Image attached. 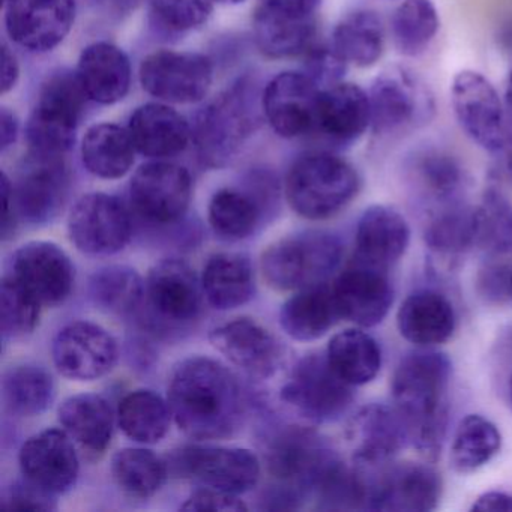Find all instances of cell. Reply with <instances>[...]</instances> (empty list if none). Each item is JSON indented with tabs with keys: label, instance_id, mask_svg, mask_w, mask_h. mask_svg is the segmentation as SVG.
<instances>
[{
	"label": "cell",
	"instance_id": "25",
	"mask_svg": "<svg viewBox=\"0 0 512 512\" xmlns=\"http://www.w3.org/2000/svg\"><path fill=\"white\" fill-rule=\"evenodd\" d=\"M406 173L416 196L430 211L463 202L469 184L457 157L437 146L416 149L406 161Z\"/></svg>",
	"mask_w": 512,
	"mask_h": 512
},
{
	"label": "cell",
	"instance_id": "33",
	"mask_svg": "<svg viewBox=\"0 0 512 512\" xmlns=\"http://www.w3.org/2000/svg\"><path fill=\"white\" fill-rule=\"evenodd\" d=\"M338 320L331 286L325 283L298 290L284 302L280 313L281 326L296 341L319 340Z\"/></svg>",
	"mask_w": 512,
	"mask_h": 512
},
{
	"label": "cell",
	"instance_id": "11",
	"mask_svg": "<svg viewBox=\"0 0 512 512\" xmlns=\"http://www.w3.org/2000/svg\"><path fill=\"white\" fill-rule=\"evenodd\" d=\"M202 295V283L187 263L163 260L146 278L143 305L155 328L184 329L199 319Z\"/></svg>",
	"mask_w": 512,
	"mask_h": 512
},
{
	"label": "cell",
	"instance_id": "34",
	"mask_svg": "<svg viewBox=\"0 0 512 512\" xmlns=\"http://www.w3.org/2000/svg\"><path fill=\"white\" fill-rule=\"evenodd\" d=\"M59 421L86 451L101 454L109 448L115 430V415L106 398L80 394L67 398L59 407Z\"/></svg>",
	"mask_w": 512,
	"mask_h": 512
},
{
	"label": "cell",
	"instance_id": "57",
	"mask_svg": "<svg viewBox=\"0 0 512 512\" xmlns=\"http://www.w3.org/2000/svg\"><path fill=\"white\" fill-rule=\"evenodd\" d=\"M0 134H2V140H0L2 151L11 148L19 137V121L8 109H2V115H0Z\"/></svg>",
	"mask_w": 512,
	"mask_h": 512
},
{
	"label": "cell",
	"instance_id": "4",
	"mask_svg": "<svg viewBox=\"0 0 512 512\" xmlns=\"http://www.w3.org/2000/svg\"><path fill=\"white\" fill-rule=\"evenodd\" d=\"M371 130L383 140H397L427 127L436 115L433 92L424 79L407 67L386 68L370 92Z\"/></svg>",
	"mask_w": 512,
	"mask_h": 512
},
{
	"label": "cell",
	"instance_id": "37",
	"mask_svg": "<svg viewBox=\"0 0 512 512\" xmlns=\"http://www.w3.org/2000/svg\"><path fill=\"white\" fill-rule=\"evenodd\" d=\"M331 46L347 62L359 68H370L385 52V26L379 14L358 10L347 14L332 32Z\"/></svg>",
	"mask_w": 512,
	"mask_h": 512
},
{
	"label": "cell",
	"instance_id": "41",
	"mask_svg": "<svg viewBox=\"0 0 512 512\" xmlns=\"http://www.w3.org/2000/svg\"><path fill=\"white\" fill-rule=\"evenodd\" d=\"M502 448L499 428L481 415H467L461 419L452 439V469L458 473H473L490 463Z\"/></svg>",
	"mask_w": 512,
	"mask_h": 512
},
{
	"label": "cell",
	"instance_id": "32",
	"mask_svg": "<svg viewBox=\"0 0 512 512\" xmlns=\"http://www.w3.org/2000/svg\"><path fill=\"white\" fill-rule=\"evenodd\" d=\"M76 74L89 100L103 106L119 103L130 91V59L115 44L101 41L86 47Z\"/></svg>",
	"mask_w": 512,
	"mask_h": 512
},
{
	"label": "cell",
	"instance_id": "20",
	"mask_svg": "<svg viewBox=\"0 0 512 512\" xmlns=\"http://www.w3.org/2000/svg\"><path fill=\"white\" fill-rule=\"evenodd\" d=\"M20 469L26 481L46 493H68L79 478L80 461L65 430L50 428L26 440L20 449Z\"/></svg>",
	"mask_w": 512,
	"mask_h": 512
},
{
	"label": "cell",
	"instance_id": "9",
	"mask_svg": "<svg viewBox=\"0 0 512 512\" xmlns=\"http://www.w3.org/2000/svg\"><path fill=\"white\" fill-rule=\"evenodd\" d=\"M257 106L250 85L239 82L197 115L193 140L203 163L221 167L241 151L256 130Z\"/></svg>",
	"mask_w": 512,
	"mask_h": 512
},
{
	"label": "cell",
	"instance_id": "1",
	"mask_svg": "<svg viewBox=\"0 0 512 512\" xmlns=\"http://www.w3.org/2000/svg\"><path fill=\"white\" fill-rule=\"evenodd\" d=\"M169 406L178 427L191 439L233 436L247 412V398L235 374L215 359L188 358L173 371Z\"/></svg>",
	"mask_w": 512,
	"mask_h": 512
},
{
	"label": "cell",
	"instance_id": "48",
	"mask_svg": "<svg viewBox=\"0 0 512 512\" xmlns=\"http://www.w3.org/2000/svg\"><path fill=\"white\" fill-rule=\"evenodd\" d=\"M43 305L16 280L5 277L0 290V320L5 338L23 337L37 328Z\"/></svg>",
	"mask_w": 512,
	"mask_h": 512
},
{
	"label": "cell",
	"instance_id": "29",
	"mask_svg": "<svg viewBox=\"0 0 512 512\" xmlns=\"http://www.w3.org/2000/svg\"><path fill=\"white\" fill-rule=\"evenodd\" d=\"M257 47L271 59L305 55L314 46L317 16L259 2L253 16Z\"/></svg>",
	"mask_w": 512,
	"mask_h": 512
},
{
	"label": "cell",
	"instance_id": "31",
	"mask_svg": "<svg viewBox=\"0 0 512 512\" xmlns=\"http://www.w3.org/2000/svg\"><path fill=\"white\" fill-rule=\"evenodd\" d=\"M128 133L136 151L149 158L181 154L193 139L187 119L166 103H149L131 115Z\"/></svg>",
	"mask_w": 512,
	"mask_h": 512
},
{
	"label": "cell",
	"instance_id": "22",
	"mask_svg": "<svg viewBox=\"0 0 512 512\" xmlns=\"http://www.w3.org/2000/svg\"><path fill=\"white\" fill-rule=\"evenodd\" d=\"M11 277L41 305H59L73 292L74 266L53 242H29L14 254Z\"/></svg>",
	"mask_w": 512,
	"mask_h": 512
},
{
	"label": "cell",
	"instance_id": "24",
	"mask_svg": "<svg viewBox=\"0 0 512 512\" xmlns=\"http://www.w3.org/2000/svg\"><path fill=\"white\" fill-rule=\"evenodd\" d=\"M61 158L32 154L31 163L13 187L17 215L28 223H49L64 208L70 176Z\"/></svg>",
	"mask_w": 512,
	"mask_h": 512
},
{
	"label": "cell",
	"instance_id": "6",
	"mask_svg": "<svg viewBox=\"0 0 512 512\" xmlns=\"http://www.w3.org/2000/svg\"><path fill=\"white\" fill-rule=\"evenodd\" d=\"M331 446L313 431L290 428L272 442L268 470L281 488L278 497L287 508L302 502L322 487L326 476L340 463Z\"/></svg>",
	"mask_w": 512,
	"mask_h": 512
},
{
	"label": "cell",
	"instance_id": "2",
	"mask_svg": "<svg viewBox=\"0 0 512 512\" xmlns=\"http://www.w3.org/2000/svg\"><path fill=\"white\" fill-rule=\"evenodd\" d=\"M452 362L445 353L422 349L401 359L392 376V403L406 424L410 446L434 461L449 421Z\"/></svg>",
	"mask_w": 512,
	"mask_h": 512
},
{
	"label": "cell",
	"instance_id": "14",
	"mask_svg": "<svg viewBox=\"0 0 512 512\" xmlns=\"http://www.w3.org/2000/svg\"><path fill=\"white\" fill-rule=\"evenodd\" d=\"M71 242L82 253L109 256L127 247L133 223L127 206L104 193H91L77 200L68 218Z\"/></svg>",
	"mask_w": 512,
	"mask_h": 512
},
{
	"label": "cell",
	"instance_id": "55",
	"mask_svg": "<svg viewBox=\"0 0 512 512\" xmlns=\"http://www.w3.org/2000/svg\"><path fill=\"white\" fill-rule=\"evenodd\" d=\"M2 199H4V221H2V235L8 238L16 226V205L13 200V184L8 176L2 175Z\"/></svg>",
	"mask_w": 512,
	"mask_h": 512
},
{
	"label": "cell",
	"instance_id": "26",
	"mask_svg": "<svg viewBox=\"0 0 512 512\" xmlns=\"http://www.w3.org/2000/svg\"><path fill=\"white\" fill-rule=\"evenodd\" d=\"M353 463H392L409 443L406 424L394 404L371 403L362 407L349 427Z\"/></svg>",
	"mask_w": 512,
	"mask_h": 512
},
{
	"label": "cell",
	"instance_id": "47",
	"mask_svg": "<svg viewBox=\"0 0 512 512\" xmlns=\"http://www.w3.org/2000/svg\"><path fill=\"white\" fill-rule=\"evenodd\" d=\"M259 206L241 191L220 190L209 203V224L220 238L239 241L247 238L259 223Z\"/></svg>",
	"mask_w": 512,
	"mask_h": 512
},
{
	"label": "cell",
	"instance_id": "19",
	"mask_svg": "<svg viewBox=\"0 0 512 512\" xmlns=\"http://www.w3.org/2000/svg\"><path fill=\"white\" fill-rule=\"evenodd\" d=\"M176 466L184 475L196 479L205 487L227 493L242 494L259 482V458L244 448L224 446H193L179 452Z\"/></svg>",
	"mask_w": 512,
	"mask_h": 512
},
{
	"label": "cell",
	"instance_id": "18",
	"mask_svg": "<svg viewBox=\"0 0 512 512\" xmlns=\"http://www.w3.org/2000/svg\"><path fill=\"white\" fill-rule=\"evenodd\" d=\"M53 361L64 377L97 380L113 370L118 361L115 338L92 322H73L62 328L53 341Z\"/></svg>",
	"mask_w": 512,
	"mask_h": 512
},
{
	"label": "cell",
	"instance_id": "13",
	"mask_svg": "<svg viewBox=\"0 0 512 512\" xmlns=\"http://www.w3.org/2000/svg\"><path fill=\"white\" fill-rule=\"evenodd\" d=\"M212 80V62L199 53L160 50L140 65L143 89L161 103H199L208 95Z\"/></svg>",
	"mask_w": 512,
	"mask_h": 512
},
{
	"label": "cell",
	"instance_id": "40",
	"mask_svg": "<svg viewBox=\"0 0 512 512\" xmlns=\"http://www.w3.org/2000/svg\"><path fill=\"white\" fill-rule=\"evenodd\" d=\"M425 244L437 256L458 257L476 247L475 208L454 203L430 211Z\"/></svg>",
	"mask_w": 512,
	"mask_h": 512
},
{
	"label": "cell",
	"instance_id": "51",
	"mask_svg": "<svg viewBox=\"0 0 512 512\" xmlns=\"http://www.w3.org/2000/svg\"><path fill=\"white\" fill-rule=\"evenodd\" d=\"M184 511L241 512L247 511V505L239 499L238 494L227 493L217 488L203 487L194 491L184 505Z\"/></svg>",
	"mask_w": 512,
	"mask_h": 512
},
{
	"label": "cell",
	"instance_id": "46",
	"mask_svg": "<svg viewBox=\"0 0 512 512\" xmlns=\"http://www.w3.org/2000/svg\"><path fill=\"white\" fill-rule=\"evenodd\" d=\"M476 247L493 256L512 250V208L502 191L490 187L475 206Z\"/></svg>",
	"mask_w": 512,
	"mask_h": 512
},
{
	"label": "cell",
	"instance_id": "7",
	"mask_svg": "<svg viewBox=\"0 0 512 512\" xmlns=\"http://www.w3.org/2000/svg\"><path fill=\"white\" fill-rule=\"evenodd\" d=\"M343 254V244L332 233L305 232L281 239L263 253V277L275 290L316 286L337 271Z\"/></svg>",
	"mask_w": 512,
	"mask_h": 512
},
{
	"label": "cell",
	"instance_id": "38",
	"mask_svg": "<svg viewBox=\"0 0 512 512\" xmlns=\"http://www.w3.org/2000/svg\"><path fill=\"white\" fill-rule=\"evenodd\" d=\"M325 355L335 373L352 386L373 382L382 368L379 343L361 329H346L335 334Z\"/></svg>",
	"mask_w": 512,
	"mask_h": 512
},
{
	"label": "cell",
	"instance_id": "61",
	"mask_svg": "<svg viewBox=\"0 0 512 512\" xmlns=\"http://www.w3.org/2000/svg\"><path fill=\"white\" fill-rule=\"evenodd\" d=\"M215 2H220V4L224 5H238L245 2V0H215Z\"/></svg>",
	"mask_w": 512,
	"mask_h": 512
},
{
	"label": "cell",
	"instance_id": "42",
	"mask_svg": "<svg viewBox=\"0 0 512 512\" xmlns=\"http://www.w3.org/2000/svg\"><path fill=\"white\" fill-rule=\"evenodd\" d=\"M439 28V14L431 0H403L392 14V41L398 53L406 58L424 55Z\"/></svg>",
	"mask_w": 512,
	"mask_h": 512
},
{
	"label": "cell",
	"instance_id": "56",
	"mask_svg": "<svg viewBox=\"0 0 512 512\" xmlns=\"http://www.w3.org/2000/svg\"><path fill=\"white\" fill-rule=\"evenodd\" d=\"M20 67L16 55L4 46L2 50V94H8L19 82Z\"/></svg>",
	"mask_w": 512,
	"mask_h": 512
},
{
	"label": "cell",
	"instance_id": "62",
	"mask_svg": "<svg viewBox=\"0 0 512 512\" xmlns=\"http://www.w3.org/2000/svg\"><path fill=\"white\" fill-rule=\"evenodd\" d=\"M509 398H511V404H512V376H511V379H509Z\"/></svg>",
	"mask_w": 512,
	"mask_h": 512
},
{
	"label": "cell",
	"instance_id": "63",
	"mask_svg": "<svg viewBox=\"0 0 512 512\" xmlns=\"http://www.w3.org/2000/svg\"><path fill=\"white\" fill-rule=\"evenodd\" d=\"M511 299H512V272H511Z\"/></svg>",
	"mask_w": 512,
	"mask_h": 512
},
{
	"label": "cell",
	"instance_id": "10",
	"mask_svg": "<svg viewBox=\"0 0 512 512\" xmlns=\"http://www.w3.org/2000/svg\"><path fill=\"white\" fill-rule=\"evenodd\" d=\"M353 388L329 365L326 355L305 356L281 389L284 403L317 424L338 421L352 406Z\"/></svg>",
	"mask_w": 512,
	"mask_h": 512
},
{
	"label": "cell",
	"instance_id": "36",
	"mask_svg": "<svg viewBox=\"0 0 512 512\" xmlns=\"http://www.w3.org/2000/svg\"><path fill=\"white\" fill-rule=\"evenodd\" d=\"M203 295L218 310H233L247 304L254 293L251 263L241 254H215L202 275Z\"/></svg>",
	"mask_w": 512,
	"mask_h": 512
},
{
	"label": "cell",
	"instance_id": "35",
	"mask_svg": "<svg viewBox=\"0 0 512 512\" xmlns=\"http://www.w3.org/2000/svg\"><path fill=\"white\" fill-rule=\"evenodd\" d=\"M136 152L128 128L116 124L94 125L83 137V166L92 175L107 181L127 175Z\"/></svg>",
	"mask_w": 512,
	"mask_h": 512
},
{
	"label": "cell",
	"instance_id": "16",
	"mask_svg": "<svg viewBox=\"0 0 512 512\" xmlns=\"http://www.w3.org/2000/svg\"><path fill=\"white\" fill-rule=\"evenodd\" d=\"M322 88L307 73L286 71L266 86L262 112L275 134L283 139L313 134Z\"/></svg>",
	"mask_w": 512,
	"mask_h": 512
},
{
	"label": "cell",
	"instance_id": "58",
	"mask_svg": "<svg viewBox=\"0 0 512 512\" xmlns=\"http://www.w3.org/2000/svg\"><path fill=\"white\" fill-rule=\"evenodd\" d=\"M259 2L299 11V13L313 14V16H317V11L322 4V0H259Z\"/></svg>",
	"mask_w": 512,
	"mask_h": 512
},
{
	"label": "cell",
	"instance_id": "59",
	"mask_svg": "<svg viewBox=\"0 0 512 512\" xmlns=\"http://www.w3.org/2000/svg\"><path fill=\"white\" fill-rule=\"evenodd\" d=\"M497 155H499L500 160V173L512 184V137L509 139V142L506 143L505 148Z\"/></svg>",
	"mask_w": 512,
	"mask_h": 512
},
{
	"label": "cell",
	"instance_id": "53",
	"mask_svg": "<svg viewBox=\"0 0 512 512\" xmlns=\"http://www.w3.org/2000/svg\"><path fill=\"white\" fill-rule=\"evenodd\" d=\"M512 268L505 265H488L479 271V295L487 302L502 304L511 298Z\"/></svg>",
	"mask_w": 512,
	"mask_h": 512
},
{
	"label": "cell",
	"instance_id": "27",
	"mask_svg": "<svg viewBox=\"0 0 512 512\" xmlns=\"http://www.w3.org/2000/svg\"><path fill=\"white\" fill-rule=\"evenodd\" d=\"M371 128L370 97L353 83L322 89L314 134L338 148L355 145Z\"/></svg>",
	"mask_w": 512,
	"mask_h": 512
},
{
	"label": "cell",
	"instance_id": "43",
	"mask_svg": "<svg viewBox=\"0 0 512 512\" xmlns=\"http://www.w3.org/2000/svg\"><path fill=\"white\" fill-rule=\"evenodd\" d=\"M112 475L128 496L146 499L163 487L167 479V464L149 449L125 448L112 458Z\"/></svg>",
	"mask_w": 512,
	"mask_h": 512
},
{
	"label": "cell",
	"instance_id": "21",
	"mask_svg": "<svg viewBox=\"0 0 512 512\" xmlns=\"http://www.w3.org/2000/svg\"><path fill=\"white\" fill-rule=\"evenodd\" d=\"M331 289L340 319L361 328L382 323L394 304V286L386 271L358 262L341 272Z\"/></svg>",
	"mask_w": 512,
	"mask_h": 512
},
{
	"label": "cell",
	"instance_id": "52",
	"mask_svg": "<svg viewBox=\"0 0 512 512\" xmlns=\"http://www.w3.org/2000/svg\"><path fill=\"white\" fill-rule=\"evenodd\" d=\"M4 508L17 511H50L56 506L53 503V494L46 493L25 479L23 484H16L8 490Z\"/></svg>",
	"mask_w": 512,
	"mask_h": 512
},
{
	"label": "cell",
	"instance_id": "17",
	"mask_svg": "<svg viewBox=\"0 0 512 512\" xmlns=\"http://www.w3.org/2000/svg\"><path fill=\"white\" fill-rule=\"evenodd\" d=\"M76 20V0H5V25L17 46L34 53L58 47Z\"/></svg>",
	"mask_w": 512,
	"mask_h": 512
},
{
	"label": "cell",
	"instance_id": "60",
	"mask_svg": "<svg viewBox=\"0 0 512 512\" xmlns=\"http://www.w3.org/2000/svg\"><path fill=\"white\" fill-rule=\"evenodd\" d=\"M505 107L508 115L511 116L512 119V70L508 76V82H506L505 88Z\"/></svg>",
	"mask_w": 512,
	"mask_h": 512
},
{
	"label": "cell",
	"instance_id": "28",
	"mask_svg": "<svg viewBox=\"0 0 512 512\" xmlns=\"http://www.w3.org/2000/svg\"><path fill=\"white\" fill-rule=\"evenodd\" d=\"M409 244V223L397 209L373 205L359 218L355 235L358 263L388 271L406 254Z\"/></svg>",
	"mask_w": 512,
	"mask_h": 512
},
{
	"label": "cell",
	"instance_id": "5",
	"mask_svg": "<svg viewBox=\"0 0 512 512\" xmlns=\"http://www.w3.org/2000/svg\"><path fill=\"white\" fill-rule=\"evenodd\" d=\"M88 101L76 73L59 71L50 76L26 125V140L32 154L62 157L70 151Z\"/></svg>",
	"mask_w": 512,
	"mask_h": 512
},
{
	"label": "cell",
	"instance_id": "50",
	"mask_svg": "<svg viewBox=\"0 0 512 512\" xmlns=\"http://www.w3.org/2000/svg\"><path fill=\"white\" fill-rule=\"evenodd\" d=\"M305 71L322 89L341 83L347 70V62L332 46L314 44L307 53Z\"/></svg>",
	"mask_w": 512,
	"mask_h": 512
},
{
	"label": "cell",
	"instance_id": "12",
	"mask_svg": "<svg viewBox=\"0 0 512 512\" xmlns=\"http://www.w3.org/2000/svg\"><path fill=\"white\" fill-rule=\"evenodd\" d=\"M452 109L461 130L473 143L497 155L511 139L502 101L490 80L476 71H461L452 80Z\"/></svg>",
	"mask_w": 512,
	"mask_h": 512
},
{
	"label": "cell",
	"instance_id": "8",
	"mask_svg": "<svg viewBox=\"0 0 512 512\" xmlns=\"http://www.w3.org/2000/svg\"><path fill=\"white\" fill-rule=\"evenodd\" d=\"M370 511L428 512L439 505L442 478L427 464L352 463Z\"/></svg>",
	"mask_w": 512,
	"mask_h": 512
},
{
	"label": "cell",
	"instance_id": "44",
	"mask_svg": "<svg viewBox=\"0 0 512 512\" xmlns=\"http://www.w3.org/2000/svg\"><path fill=\"white\" fill-rule=\"evenodd\" d=\"M8 409L19 416H35L55 400V382L44 368L19 365L11 368L2 383Z\"/></svg>",
	"mask_w": 512,
	"mask_h": 512
},
{
	"label": "cell",
	"instance_id": "45",
	"mask_svg": "<svg viewBox=\"0 0 512 512\" xmlns=\"http://www.w3.org/2000/svg\"><path fill=\"white\" fill-rule=\"evenodd\" d=\"M95 304L113 314H131L139 310L145 299V283L134 269L109 266L101 269L89 283Z\"/></svg>",
	"mask_w": 512,
	"mask_h": 512
},
{
	"label": "cell",
	"instance_id": "15",
	"mask_svg": "<svg viewBox=\"0 0 512 512\" xmlns=\"http://www.w3.org/2000/svg\"><path fill=\"white\" fill-rule=\"evenodd\" d=\"M193 194L190 173L184 167L155 161L140 167L130 184L134 211L155 224H172L187 212Z\"/></svg>",
	"mask_w": 512,
	"mask_h": 512
},
{
	"label": "cell",
	"instance_id": "23",
	"mask_svg": "<svg viewBox=\"0 0 512 512\" xmlns=\"http://www.w3.org/2000/svg\"><path fill=\"white\" fill-rule=\"evenodd\" d=\"M209 340L235 367L257 379L274 376L283 362L281 344L256 320L242 317L223 323L211 332Z\"/></svg>",
	"mask_w": 512,
	"mask_h": 512
},
{
	"label": "cell",
	"instance_id": "49",
	"mask_svg": "<svg viewBox=\"0 0 512 512\" xmlns=\"http://www.w3.org/2000/svg\"><path fill=\"white\" fill-rule=\"evenodd\" d=\"M215 0H151L152 13L164 28L193 31L208 22Z\"/></svg>",
	"mask_w": 512,
	"mask_h": 512
},
{
	"label": "cell",
	"instance_id": "39",
	"mask_svg": "<svg viewBox=\"0 0 512 512\" xmlns=\"http://www.w3.org/2000/svg\"><path fill=\"white\" fill-rule=\"evenodd\" d=\"M173 415L169 401L148 389H137L122 398L118 422L125 436L143 445L158 443L169 433Z\"/></svg>",
	"mask_w": 512,
	"mask_h": 512
},
{
	"label": "cell",
	"instance_id": "3",
	"mask_svg": "<svg viewBox=\"0 0 512 512\" xmlns=\"http://www.w3.org/2000/svg\"><path fill=\"white\" fill-rule=\"evenodd\" d=\"M361 190L358 170L338 155L308 152L293 163L286 196L296 214L311 221L328 220L350 205Z\"/></svg>",
	"mask_w": 512,
	"mask_h": 512
},
{
	"label": "cell",
	"instance_id": "54",
	"mask_svg": "<svg viewBox=\"0 0 512 512\" xmlns=\"http://www.w3.org/2000/svg\"><path fill=\"white\" fill-rule=\"evenodd\" d=\"M472 511L512 512V496L505 491H487L473 502Z\"/></svg>",
	"mask_w": 512,
	"mask_h": 512
},
{
	"label": "cell",
	"instance_id": "30",
	"mask_svg": "<svg viewBox=\"0 0 512 512\" xmlns=\"http://www.w3.org/2000/svg\"><path fill=\"white\" fill-rule=\"evenodd\" d=\"M401 337L421 349L446 343L457 328L454 305L443 293L421 289L410 293L398 308Z\"/></svg>",
	"mask_w": 512,
	"mask_h": 512
}]
</instances>
